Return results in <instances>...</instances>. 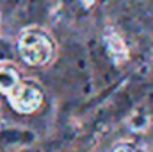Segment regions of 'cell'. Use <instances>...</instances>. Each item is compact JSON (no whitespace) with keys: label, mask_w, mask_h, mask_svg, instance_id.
Masks as SVG:
<instances>
[{"label":"cell","mask_w":153,"mask_h":152,"mask_svg":"<svg viewBox=\"0 0 153 152\" xmlns=\"http://www.w3.org/2000/svg\"><path fill=\"white\" fill-rule=\"evenodd\" d=\"M18 48H20V56L23 57V61L34 66L46 65L53 56V43L50 36L43 32L41 29L23 31L18 41Z\"/></svg>","instance_id":"obj_1"},{"label":"cell","mask_w":153,"mask_h":152,"mask_svg":"<svg viewBox=\"0 0 153 152\" xmlns=\"http://www.w3.org/2000/svg\"><path fill=\"white\" fill-rule=\"evenodd\" d=\"M9 102L18 113H34L43 102V93L38 86L23 82L9 93Z\"/></svg>","instance_id":"obj_2"},{"label":"cell","mask_w":153,"mask_h":152,"mask_svg":"<svg viewBox=\"0 0 153 152\" xmlns=\"http://www.w3.org/2000/svg\"><path fill=\"white\" fill-rule=\"evenodd\" d=\"M32 140V134L23 129H5L0 131V147L9 149L14 145H23Z\"/></svg>","instance_id":"obj_3"},{"label":"cell","mask_w":153,"mask_h":152,"mask_svg":"<svg viewBox=\"0 0 153 152\" xmlns=\"http://www.w3.org/2000/svg\"><path fill=\"white\" fill-rule=\"evenodd\" d=\"M105 47H107V50H109V54H111L114 63H121V61L126 59V54H128L126 52V45L116 32H109L105 36Z\"/></svg>","instance_id":"obj_4"},{"label":"cell","mask_w":153,"mask_h":152,"mask_svg":"<svg viewBox=\"0 0 153 152\" xmlns=\"http://www.w3.org/2000/svg\"><path fill=\"white\" fill-rule=\"evenodd\" d=\"M20 84V77L13 66L0 65V93H11Z\"/></svg>","instance_id":"obj_5"},{"label":"cell","mask_w":153,"mask_h":152,"mask_svg":"<svg viewBox=\"0 0 153 152\" xmlns=\"http://www.w3.org/2000/svg\"><path fill=\"white\" fill-rule=\"evenodd\" d=\"M7 59H11V48L5 41L0 39V61H7Z\"/></svg>","instance_id":"obj_6"},{"label":"cell","mask_w":153,"mask_h":152,"mask_svg":"<svg viewBox=\"0 0 153 152\" xmlns=\"http://www.w3.org/2000/svg\"><path fill=\"white\" fill-rule=\"evenodd\" d=\"M112 152H141V150L135 145H132V143H119V145L114 147Z\"/></svg>","instance_id":"obj_7"},{"label":"cell","mask_w":153,"mask_h":152,"mask_svg":"<svg viewBox=\"0 0 153 152\" xmlns=\"http://www.w3.org/2000/svg\"><path fill=\"white\" fill-rule=\"evenodd\" d=\"M96 2H98V0H82V4H84V5H87V7H89V5H93V4H96Z\"/></svg>","instance_id":"obj_8"}]
</instances>
